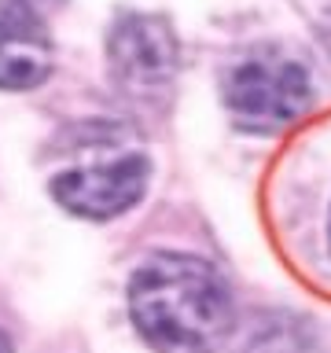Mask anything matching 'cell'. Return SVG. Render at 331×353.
I'll return each mask as SVG.
<instances>
[{"label":"cell","instance_id":"52a82bcc","mask_svg":"<svg viewBox=\"0 0 331 353\" xmlns=\"http://www.w3.org/2000/svg\"><path fill=\"white\" fill-rule=\"evenodd\" d=\"M328 236H331V225H328Z\"/></svg>","mask_w":331,"mask_h":353},{"label":"cell","instance_id":"8992f818","mask_svg":"<svg viewBox=\"0 0 331 353\" xmlns=\"http://www.w3.org/2000/svg\"><path fill=\"white\" fill-rule=\"evenodd\" d=\"M0 353H11V339L8 335H0Z\"/></svg>","mask_w":331,"mask_h":353},{"label":"cell","instance_id":"3957f363","mask_svg":"<svg viewBox=\"0 0 331 353\" xmlns=\"http://www.w3.org/2000/svg\"><path fill=\"white\" fill-rule=\"evenodd\" d=\"M110 81L126 99L151 103L177 77V37L159 15H126L107 37Z\"/></svg>","mask_w":331,"mask_h":353},{"label":"cell","instance_id":"7a4b0ae2","mask_svg":"<svg viewBox=\"0 0 331 353\" xmlns=\"http://www.w3.org/2000/svg\"><path fill=\"white\" fill-rule=\"evenodd\" d=\"M313 88L294 59H247L228 74L225 103L243 129L276 132L305 114Z\"/></svg>","mask_w":331,"mask_h":353},{"label":"cell","instance_id":"5b68a950","mask_svg":"<svg viewBox=\"0 0 331 353\" xmlns=\"http://www.w3.org/2000/svg\"><path fill=\"white\" fill-rule=\"evenodd\" d=\"M52 74V37L30 0H0V92H26Z\"/></svg>","mask_w":331,"mask_h":353},{"label":"cell","instance_id":"6da1fadb","mask_svg":"<svg viewBox=\"0 0 331 353\" xmlns=\"http://www.w3.org/2000/svg\"><path fill=\"white\" fill-rule=\"evenodd\" d=\"M129 313L159 353H214L232 331V294L203 258L154 254L129 283Z\"/></svg>","mask_w":331,"mask_h":353},{"label":"cell","instance_id":"277c9868","mask_svg":"<svg viewBox=\"0 0 331 353\" xmlns=\"http://www.w3.org/2000/svg\"><path fill=\"white\" fill-rule=\"evenodd\" d=\"M148 176H151L148 159L126 154V159L103 165H81V170L59 173L52 181V195L59 199V206H66L77 217L107 221L140 203V195L148 192Z\"/></svg>","mask_w":331,"mask_h":353}]
</instances>
